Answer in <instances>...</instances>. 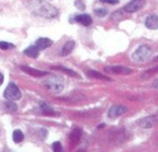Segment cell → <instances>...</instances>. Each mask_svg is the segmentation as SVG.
Returning a JSON list of instances; mask_svg holds the SVG:
<instances>
[{
	"mask_svg": "<svg viewBox=\"0 0 158 152\" xmlns=\"http://www.w3.org/2000/svg\"><path fill=\"white\" fill-rule=\"evenodd\" d=\"M52 147H53V151L54 152H64L63 150V147L60 144V142H54L53 145H52Z\"/></svg>",
	"mask_w": 158,
	"mask_h": 152,
	"instance_id": "cell-21",
	"label": "cell"
},
{
	"mask_svg": "<svg viewBox=\"0 0 158 152\" xmlns=\"http://www.w3.org/2000/svg\"><path fill=\"white\" fill-rule=\"evenodd\" d=\"M27 6L35 16L51 19L58 15L57 9L44 0H29Z\"/></svg>",
	"mask_w": 158,
	"mask_h": 152,
	"instance_id": "cell-1",
	"label": "cell"
},
{
	"mask_svg": "<svg viewBox=\"0 0 158 152\" xmlns=\"http://www.w3.org/2000/svg\"><path fill=\"white\" fill-rule=\"evenodd\" d=\"M23 53L27 57L33 58H36L39 56V50H38V48L35 46H28L27 48L24 49Z\"/></svg>",
	"mask_w": 158,
	"mask_h": 152,
	"instance_id": "cell-13",
	"label": "cell"
},
{
	"mask_svg": "<svg viewBox=\"0 0 158 152\" xmlns=\"http://www.w3.org/2000/svg\"><path fill=\"white\" fill-rule=\"evenodd\" d=\"M52 45H53V41L47 37H41L35 41V46L38 48V50L46 49V48L51 46Z\"/></svg>",
	"mask_w": 158,
	"mask_h": 152,
	"instance_id": "cell-11",
	"label": "cell"
},
{
	"mask_svg": "<svg viewBox=\"0 0 158 152\" xmlns=\"http://www.w3.org/2000/svg\"><path fill=\"white\" fill-rule=\"evenodd\" d=\"M94 12H95L96 15L99 16V17H104V16L107 15V13H108L107 10L102 9V8H101V9H96V10H94Z\"/></svg>",
	"mask_w": 158,
	"mask_h": 152,
	"instance_id": "cell-23",
	"label": "cell"
},
{
	"mask_svg": "<svg viewBox=\"0 0 158 152\" xmlns=\"http://www.w3.org/2000/svg\"><path fill=\"white\" fill-rule=\"evenodd\" d=\"M5 107H6V109H7V110H9L10 112H14V111H17V110H18V107H17V105L14 103V102H12V101H8V102H6V104H5Z\"/></svg>",
	"mask_w": 158,
	"mask_h": 152,
	"instance_id": "cell-19",
	"label": "cell"
},
{
	"mask_svg": "<svg viewBox=\"0 0 158 152\" xmlns=\"http://www.w3.org/2000/svg\"><path fill=\"white\" fill-rule=\"evenodd\" d=\"M45 86L53 93L59 94L63 90L64 82L63 79L60 76H52V77L45 81Z\"/></svg>",
	"mask_w": 158,
	"mask_h": 152,
	"instance_id": "cell-2",
	"label": "cell"
},
{
	"mask_svg": "<svg viewBox=\"0 0 158 152\" xmlns=\"http://www.w3.org/2000/svg\"><path fill=\"white\" fill-rule=\"evenodd\" d=\"M74 5H75L79 10H85V5H84V3L81 1V0H76V1L74 2Z\"/></svg>",
	"mask_w": 158,
	"mask_h": 152,
	"instance_id": "cell-24",
	"label": "cell"
},
{
	"mask_svg": "<svg viewBox=\"0 0 158 152\" xmlns=\"http://www.w3.org/2000/svg\"><path fill=\"white\" fill-rule=\"evenodd\" d=\"M12 137H13V141H14L15 143H20V142H22V141L23 140L24 135H23V132H22L21 130L17 129V130H15V131L13 132Z\"/></svg>",
	"mask_w": 158,
	"mask_h": 152,
	"instance_id": "cell-18",
	"label": "cell"
},
{
	"mask_svg": "<svg viewBox=\"0 0 158 152\" xmlns=\"http://www.w3.org/2000/svg\"><path fill=\"white\" fill-rule=\"evenodd\" d=\"M40 107H41L42 110L44 111V113H46V114H53V113H54L53 109H51V108H50L47 103H45V102H41V103H40Z\"/></svg>",
	"mask_w": 158,
	"mask_h": 152,
	"instance_id": "cell-20",
	"label": "cell"
},
{
	"mask_svg": "<svg viewBox=\"0 0 158 152\" xmlns=\"http://www.w3.org/2000/svg\"><path fill=\"white\" fill-rule=\"evenodd\" d=\"M106 72L114 73V74H121V75H127L133 72V70L129 68L124 66H108L104 68Z\"/></svg>",
	"mask_w": 158,
	"mask_h": 152,
	"instance_id": "cell-6",
	"label": "cell"
},
{
	"mask_svg": "<svg viewBox=\"0 0 158 152\" xmlns=\"http://www.w3.org/2000/svg\"><path fill=\"white\" fill-rule=\"evenodd\" d=\"M21 70H23L24 72H26V73L29 74V75L35 76V77H42V76H46V75L48 74V71L39 70L31 68V67H29V66H22V67H21Z\"/></svg>",
	"mask_w": 158,
	"mask_h": 152,
	"instance_id": "cell-9",
	"label": "cell"
},
{
	"mask_svg": "<svg viewBox=\"0 0 158 152\" xmlns=\"http://www.w3.org/2000/svg\"><path fill=\"white\" fill-rule=\"evenodd\" d=\"M151 55H152V48L147 45H141L135 50V52L132 55V58L136 61L142 62L148 59L151 57Z\"/></svg>",
	"mask_w": 158,
	"mask_h": 152,
	"instance_id": "cell-3",
	"label": "cell"
},
{
	"mask_svg": "<svg viewBox=\"0 0 158 152\" xmlns=\"http://www.w3.org/2000/svg\"><path fill=\"white\" fill-rule=\"evenodd\" d=\"M152 87L158 90V80H156L152 83Z\"/></svg>",
	"mask_w": 158,
	"mask_h": 152,
	"instance_id": "cell-26",
	"label": "cell"
},
{
	"mask_svg": "<svg viewBox=\"0 0 158 152\" xmlns=\"http://www.w3.org/2000/svg\"><path fill=\"white\" fill-rule=\"evenodd\" d=\"M74 21L84 26H89L92 23V18L89 14H80L74 17Z\"/></svg>",
	"mask_w": 158,
	"mask_h": 152,
	"instance_id": "cell-12",
	"label": "cell"
},
{
	"mask_svg": "<svg viewBox=\"0 0 158 152\" xmlns=\"http://www.w3.org/2000/svg\"><path fill=\"white\" fill-rule=\"evenodd\" d=\"M157 122H158V115H151L140 119L139 122V125L143 129H149L152 128Z\"/></svg>",
	"mask_w": 158,
	"mask_h": 152,
	"instance_id": "cell-7",
	"label": "cell"
},
{
	"mask_svg": "<svg viewBox=\"0 0 158 152\" xmlns=\"http://www.w3.org/2000/svg\"><path fill=\"white\" fill-rule=\"evenodd\" d=\"M13 47H14V45H12L11 43H8V42H5V41L0 42V48L3 49V50H7V49L13 48Z\"/></svg>",
	"mask_w": 158,
	"mask_h": 152,
	"instance_id": "cell-22",
	"label": "cell"
},
{
	"mask_svg": "<svg viewBox=\"0 0 158 152\" xmlns=\"http://www.w3.org/2000/svg\"><path fill=\"white\" fill-rule=\"evenodd\" d=\"M156 72H158V66L153 67V68H152V69H149V70H145V71L141 74V78H142V79H148V78L151 77V76L154 75Z\"/></svg>",
	"mask_w": 158,
	"mask_h": 152,
	"instance_id": "cell-16",
	"label": "cell"
},
{
	"mask_svg": "<svg viewBox=\"0 0 158 152\" xmlns=\"http://www.w3.org/2000/svg\"><path fill=\"white\" fill-rule=\"evenodd\" d=\"M54 69H55V70H62V71L66 72L68 75L72 76V77H77V78H80V75H79L77 72H75V71H73V70H70V69H67V68H65V67L59 66V67H54Z\"/></svg>",
	"mask_w": 158,
	"mask_h": 152,
	"instance_id": "cell-17",
	"label": "cell"
},
{
	"mask_svg": "<svg viewBox=\"0 0 158 152\" xmlns=\"http://www.w3.org/2000/svg\"><path fill=\"white\" fill-rule=\"evenodd\" d=\"M74 46H75V42L73 40L66 42L61 49V56H67L68 54H70L74 48Z\"/></svg>",
	"mask_w": 158,
	"mask_h": 152,
	"instance_id": "cell-14",
	"label": "cell"
},
{
	"mask_svg": "<svg viewBox=\"0 0 158 152\" xmlns=\"http://www.w3.org/2000/svg\"><path fill=\"white\" fill-rule=\"evenodd\" d=\"M144 5H145V0H132V1H130L125 6L124 10L127 13H133L142 9Z\"/></svg>",
	"mask_w": 158,
	"mask_h": 152,
	"instance_id": "cell-5",
	"label": "cell"
},
{
	"mask_svg": "<svg viewBox=\"0 0 158 152\" xmlns=\"http://www.w3.org/2000/svg\"><path fill=\"white\" fill-rule=\"evenodd\" d=\"M102 3H107V4H111V5H115L119 3V0H100Z\"/></svg>",
	"mask_w": 158,
	"mask_h": 152,
	"instance_id": "cell-25",
	"label": "cell"
},
{
	"mask_svg": "<svg viewBox=\"0 0 158 152\" xmlns=\"http://www.w3.org/2000/svg\"><path fill=\"white\" fill-rule=\"evenodd\" d=\"M3 82H4V75L0 72V86L3 84Z\"/></svg>",
	"mask_w": 158,
	"mask_h": 152,
	"instance_id": "cell-27",
	"label": "cell"
},
{
	"mask_svg": "<svg viewBox=\"0 0 158 152\" xmlns=\"http://www.w3.org/2000/svg\"><path fill=\"white\" fill-rule=\"evenodd\" d=\"M4 97L6 99L10 101H16L22 98V94H21L20 89L15 84L10 83L4 91Z\"/></svg>",
	"mask_w": 158,
	"mask_h": 152,
	"instance_id": "cell-4",
	"label": "cell"
},
{
	"mask_svg": "<svg viewBox=\"0 0 158 152\" xmlns=\"http://www.w3.org/2000/svg\"><path fill=\"white\" fill-rule=\"evenodd\" d=\"M127 111V108L125 106H121V105H114L113 107H111V109L108 111V116L112 119L116 118L124 113H126Z\"/></svg>",
	"mask_w": 158,
	"mask_h": 152,
	"instance_id": "cell-8",
	"label": "cell"
},
{
	"mask_svg": "<svg viewBox=\"0 0 158 152\" xmlns=\"http://www.w3.org/2000/svg\"><path fill=\"white\" fill-rule=\"evenodd\" d=\"M145 26L150 30L158 29V16L155 14L149 15L145 21Z\"/></svg>",
	"mask_w": 158,
	"mask_h": 152,
	"instance_id": "cell-10",
	"label": "cell"
},
{
	"mask_svg": "<svg viewBox=\"0 0 158 152\" xmlns=\"http://www.w3.org/2000/svg\"><path fill=\"white\" fill-rule=\"evenodd\" d=\"M87 73H88V75L89 76V77H92V78H95V79L104 80V81H112V80H111V78L107 77L106 75L102 74L101 72L96 71V70H89Z\"/></svg>",
	"mask_w": 158,
	"mask_h": 152,
	"instance_id": "cell-15",
	"label": "cell"
},
{
	"mask_svg": "<svg viewBox=\"0 0 158 152\" xmlns=\"http://www.w3.org/2000/svg\"><path fill=\"white\" fill-rule=\"evenodd\" d=\"M154 60H155V61H158V56H157V57H156V58H154Z\"/></svg>",
	"mask_w": 158,
	"mask_h": 152,
	"instance_id": "cell-28",
	"label": "cell"
}]
</instances>
